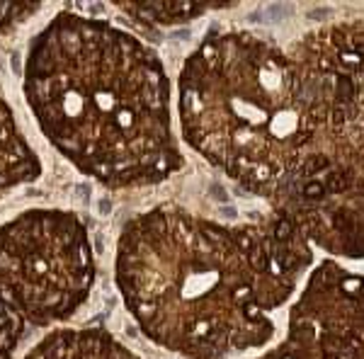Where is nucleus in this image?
I'll list each match as a JSON object with an SVG mask.
<instances>
[{"mask_svg": "<svg viewBox=\"0 0 364 359\" xmlns=\"http://www.w3.org/2000/svg\"><path fill=\"white\" fill-rule=\"evenodd\" d=\"M289 13H291V8H287V5H269V8L265 10V15H267L269 22H277L279 17H287Z\"/></svg>", "mask_w": 364, "mask_h": 359, "instance_id": "11", "label": "nucleus"}, {"mask_svg": "<svg viewBox=\"0 0 364 359\" xmlns=\"http://www.w3.org/2000/svg\"><path fill=\"white\" fill-rule=\"evenodd\" d=\"M25 359H139L105 331H56Z\"/></svg>", "mask_w": 364, "mask_h": 359, "instance_id": "6", "label": "nucleus"}, {"mask_svg": "<svg viewBox=\"0 0 364 359\" xmlns=\"http://www.w3.org/2000/svg\"><path fill=\"white\" fill-rule=\"evenodd\" d=\"M306 311L328 333L340 359H364V277L326 262L311 277L296 314Z\"/></svg>", "mask_w": 364, "mask_h": 359, "instance_id": "5", "label": "nucleus"}, {"mask_svg": "<svg viewBox=\"0 0 364 359\" xmlns=\"http://www.w3.org/2000/svg\"><path fill=\"white\" fill-rule=\"evenodd\" d=\"M92 284V245L75 214L32 209L0 226V286L32 326L70 318Z\"/></svg>", "mask_w": 364, "mask_h": 359, "instance_id": "4", "label": "nucleus"}, {"mask_svg": "<svg viewBox=\"0 0 364 359\" xmlns=\"http://www.w3.org/2000/svg\"><path fill=\"white\" fill-rule=\"evenodd\" d=\"M42 3L37 0H22V3H0V34L10 32L17 25H22L32 15L39 13Z\"/></svg>", "mask_w": 364, "mask_h": 359, "instance_id": "10", "label": "nucleus"}, {"mask_svg": "<svg viewBox=\"0 0 364 359\" xmlns=\"http://www.w3.org/2000/svg\"><path fill=\"white\" fill-rule=\"evenodd\" d=\"M267 262L260 235L228 231L178 207H158L124 226L117 284L127 309L154 343L190 359L262 345L267 311L291 282Z\"/></svg>", "mask_w": 364, "mask_h": 359, "instance_id": "2", "label": "nucleus"}, {"mask_svg": "<svg viewBox=\"0 0 364 359\" xmlns=\"http://www.w3.org/2000/svg\"><path fill=\"white\" fill-rule=\"evenodd\" d=\"M39 175H42V161L22 136L13 109L0 92V192L34 182Z\"/></svg>", "mask_w": 364, "mask_h": 359, "instance_id": "7", "label": "nucleus"}, {"mask_svg": "<svg viewBox=\"0 0 364 359\" xmlns=\"http://www.w3.org/2000/svg\"><path fill=\"white\" fill-rule=\"evenodd\" d=\"M22 331H25V318L0 286V359H13Z\"/></svg>", "mask_w": 364, "mask_h": 359, "instance_id": "9", "label": "nucleus"}, {"mask_svg": "<svg viewBox=\"0 0 364 359\" xmlns=\"http://www.w3.org/2000/svg\"><path fill=\"white\" fill-rule=\"evenodd\" d=\"M119 10L127 15L139 17L156 25H175L187 17H197L207 10V5H192V3H119Z\"/></svg>", "mask_w": 364, "mask_h": 359, "instance_id": "8", "label": "nucleus"}, {"mask_svg": "<svg viewBox=\"0 0 364 359\" xmlns=\"http://www.w3.org/2000/svg\"><path fill=\"white\" fill-rule=\"evenodd\" d=\"M22 78L44 136L83 175L122 190L182 168L166 68L124 29L63 10L32 39Z\"/></svg>", "mask_w": 364, "mask_h": 359, "instance_id": "1", "label": "nucleus"}, {"mask_svg": "<svg viewBox=\"0 0 364 359\" xmlns=\"http://www.w3.org/2000/svg\"><path fill=\"white\" fill-rule=\"evenodd\" d=\"M182 134L214 166L250 187L284 178L314 134L301 73L250 34L209 39L180 73Z\"/></svg>", "mask_w": 364, "mask_h": 359, "instance_id": "3", "label": "nucleus"}]
</instances>
